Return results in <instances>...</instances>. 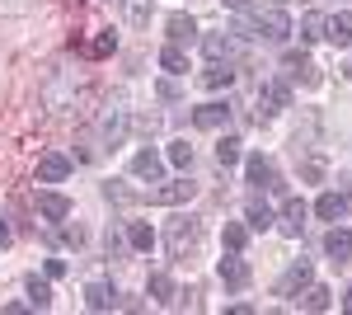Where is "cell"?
I'll return each instance as SVG.
<instances>
[{
    "mask_svg": "<svg viewBox=\"0 0 352 315\" xmlns=\"http://www.w3.org/2000/svg\"><path fill=\"white\" fill-rule=\"evenodd\" d=\"M235 33H244V38H263V43H282V38L292 33V19L282 14V5H268V10H240Z\"/></svg>",
    "mask_w": 352,
    "mask_h": 315,
    "instance_id": "1",
    "label": "cell"
},
{
    "mask_svg": "<svg viewBox=\"0 0 352 315\" xmlns=\"http://www.w3.org/2000/svg\"><path fill=\"white\" fill-rule=\"evenodd\" d=\"M287 104H292V85H287V80H268V85L258 90V118H277Z\"/></svg>",
    "mask_w": 352,
    "mask_h": 315,
    "instance_id": "2",
    "label": "cell"
},
{
    "mask_svg": "<svg viewBox=\"0 0 352 315\" xmlns=\"http://www.w3.org/2000/svg\"><path fill=\"white\" fill-rule=\"evenodd\" d=\"M310 283H315V268H310L305 259H296L282 278H277V296H296V292H305Z\"/></svg>",
    "mask_w": 352,
    "mask_h": 315,
    "instance_id": "3",
    "label": "cell"
},
{
    "mask_svg": "<svg viewBox=\"0 0 352 315\" xmlns=\"http://www.w3.org/2000/svg\"><path fill=\"white\" fill-rule=\"evenodd\" d=\"M197 236H202V226H197L192 216H174V221H169V250H174V254L192 250V245H197Z\"/></svg>",
    "mask_w": 352,
    "mask_h": 315,
    "instance_id": "4",
    "label": "cell"
},
{
    "mask_svg": "<svg viewBox=\"0 0 352 315\" xmlns=\"http://www.w3.org/2000/svg\"><path fill=\"white\" fill-rule=\"evenodd\" d=\"M192 193H197V184H188V179H169V184L151 188V203H160V207H179V203H188Z\"/></svg>",
    "mask_w": 352,
    "mask_h": 315,
    "instance_id": "5",
    "label": "cell"
},
{
    "mask_svg": "<svg viewBox=\"0 0 352 315\" xmlns=\"http://www.w3.org/2000/svg\"><path fill=\"white\" fill-rule=\"evenodd\" d=\"M244 179H249L254 188H282L277 184V165H272L268 156H249L244 160Z\"/></svg>",
    "mask_w": 352,
    "mask_h": 315,
    "instance_id": "6",
    "label": "cell"
},
{
    "mask_svg": "<svg viewBox=\"0 0 352 315\" xmlns=\"http://www.w3.org/2000/svg\"><path fill=\"white\" fill-rule=\"evenodd\" d=\"M282 71H287V80H300V85H320V66H315L310 57H300V52H287V57H282Z\"/></svg>",
    "mask_w": 352,
    "mask_h": 315,
    "instance_id": "7",
    "label": "cell"
},
{
    "mask_svg": "<svg viewBox=\"0 0 352 315\" xmlns=\"http://www.w3.org/2000/svg\"><path fill=\"white\" fill-rule=\"evenodd\" d=\"M71 174V160L61 156V151H47V156H38V184H61Z\"/></svg>",
    "mask_w": 352,
    "mask_h": 315,
    "instance_id": "8",
    "label": "cell"
},
{
    "mask_svg": "<svg viewBox=\"0 0 352 315\" xmlns=\"http://www.w3.org/2000/svg\"><path fill=\"white\" fill-rule=\"evenodd\" d=\"M324 254H329L333 263H338V268H343V263L352 259V236L343 231V226H333V231L324 236Z\"/></svg>",
    "mask_w": 352,
    "mask_h": 315,
    "instance_id": "9",
    "label": "cell"
},
{
    "mask_svg": "<svg viewBox=\"0 0 352 315\" xmlns=\"http://www.w3.org/2000/svg\"><path fill=\"white\" fill-rule=\"evenodd\" d=\"M132 174H136V179H151V184H160L164 160L155 156V151H136V156H132Z\"/></svg>",
    "mask_w": 352,
    "mask_h": 315,
    "instance_id": "10",
    "label": "cell"
},
{
    "mask_svg": "<svg viewBox=\"0 0 352 315\" xmlns=\"http://www.w3.org/2000/svg\"><path fill=\"white\" fill-rule=\"evenodd\" d=\"M217 273H221V283H226V287H235V292H240L244 283H249V263H244L240 254H235V250H230V259H221Z\"/></svg>",
    "mask_w": 352,
    "mask_h": 315,
    "instance_id": "11",
    "label": "cell"
},
{
    "mask_svg": "<svg viewBox=\"0 0 352 315\" xmlns=\"http://www.w3.org/2000/svg\"><path fill=\"white\" fill-rule=\"evenodd\" d=\"M226 118H230V108H226V104H202V108H192V123H197L202 132L226 128Z\"/></svg>",
    "mask_w": 352,
    "mask_h": 315,
    "instance_id": "12",
    "label": "cell"
},
{
    "mask_svg": "<svg viewBox=\"0 0 352 315\" xmlns=\"http://www.w3.org/2000/svg\"><path fill=\"white\" fill-rule=\"evenodd\" d=\"M324 38L333 48H352V14H333L324 19Z\"/></svg>",
    "mask_w": 352,
    "mask_h": 315,
    "instance_id": "13",
    "label": "cell"
},
{
    "mask_svg": "<svg viewBox=\"0 0 352 315\" xmlns=\"http://www.w3.org/2000/svg\"><path fill=\"white\" fill-rule=\"evenodd\" d=\"M38 212H43L47 221H66V216H71V198H61V193H38Z\"/></svg>",
    "mask_w": 352,
    "mask_h": 315,
    "instance_id": "14",
    "label": "cell"
},
{
    "mask_svg": "<svg viewBox=\"0 0 352 315\" xmlns=\"http://www.w3.org/2000/svg\"><path fill=\"white\" fill-rule=\"evenodd\" d=\"M164 28H169L174 43H192V38H197V19H192V14H169Z\"/></svg>",
    "mask_w": 352,
    "mask_h": 315,
    "instance_id": "15",
    "label": "cell"
},
{
    "mask_svg": "<svg viewBox=\"0 0 352 315\" xmlns=\"http://www.w3.org/2000/svg\"><path fill=\"white\" fill-rule=\"evenodd\" d=\"M329 306H333V292L329 287H320V283H310V287H305V296H300V311H329Z\"/></svg>",
    "mask_w": 352,
    "mask_h": 315,
    "instance_id": "16",
    "label": "cell"
},
{
    "mask_svg": "<svg viewBox=\"0 0 352 315\" xmlns=\"http://www.w3.org/2000/svg\"><path fill=\"white\" fill-rule=\"evenodd\" d=\"M300 226H305V203H300V198H287V207H282V231H287V236H300Z\"/></svg>",
    "mask_w": 352,
    "mask_h": 315,
    "instance_id": "17",
    "label": "cell"
},
{
    "mask_svg": "<svg viewBox=\"0 0 352 315\" xmlns=\"http://www.w3.org/2000/svg\"><path fill=\"white\" fill-rule=\"evenodd\" d=\"M151 301H160V306H174V278L169 273H151Z\"/></svg>",
    "mask_w": 352,
    "mask_h": 315,
    "instance_id": "18",
    "label": "cell"
},
{
    "mask_svg": "<svg viewBox=\"0 0 352 315\" xmlns=\"http://www.w3.org/2000/svg\"><path fill=\"white\" fill-rule=\"evenodd\" d=\"M85 306H89V311H113L109 283H89V287H85Z\"/></svg>",
    "mask_w": 352,
    "mask_h": 315,
    "instance_id": "19",
    "label": "cell"
},
{
    "mask_svg": "<svg viewBox=\"0 0 352 315\" xmlns=\"http://www.w3.org/2000/svg\"><path fill=\"white\" fill-rule=\"evenodd\" d=\"M202 52L212 57V61H230V57H235V43L221 38V33H212V38H202Z\"/></svg>",
    "mask_w": 352,
    "mask_h": 315,
    "instance_id": "20",
    "label": "cell"
},
{
    "mask_svg": "<svg viewBox=\"0 0 352 315\" xmlns=\"http://www.w3.org/2000/svg\"><path fill=\"white\" fill-rule=\"evenodd\" d=\"M315 212H320L324 221H338V216L348 212V198H343V193H324V198L315 203Z\"/></svg>",
    "mask_w": 352,
    "mask_h": 315,
    "instance_id": "21",
    "label": "cell"
},
{
    "mask_svg": "<svg viewBox=\"0 0 352 315\" xmlns=\"http://www.w3.org/2000/svg\"><path fill=\"white\" fill-rule=\"evenodd\" d=\"M160 66H164V71H174V76H184V71H188V52H184L179 43H169V48L160 52Z\"/></svg>",
    "mask_w": 352,
    "mask_h": 315,
    "instance_id": "22",
    "label": "cell"
},
{
    "mask_svg": "<svg viewBox=\"0 0 352 315\" xmlns=\"http://www.w3.org/2000/svg\"><path fill=\"white\" fill-rule=\"evenodd\" d=\"M127 245H132V250H155V231H151L146 221H132V226H127Z\"/></svg>",
    "mask_w": 352,
    "mask_h": 315,
    "instance_id": "23",
    "label": "cell"
},
{
    "mask_svg": "<svg viewBox=\"0 0 352 315\" xmlns=\"http://www.w3.org/2000/svg\"><path fill=\"white\" fill-rule=\"evenodd\" d=\"M235 80V71H230V61H212L207 71H202V85H212V90H221V85H230Z\"/></svg>",
    "mask_w": 352,
    "mask_h": 315,
    "instance_id": "24",
    "label": "cell"
},
{
    "mask_svg": "<svg viewBox=\"0 0 352 315\" xmlns=\"http://www.w3.org/2000/svg\"><path fill=\"white\" fill-rule=\"evenodd\" d=\"M244 216H249V226H254V231H268V226H272V207H268V203H258V198L244 207Z\"/></svg>",
    "mask_w": 352,
    "mask_h": 315,
    "instance_id": "25",
    "label": "cell"
},
{
    "mask_svg": "<svg viewBox=\"0 0 352 315\" xmlns=\"http://www.w3.org/2000/svg\"><path fill=\"white\" fill-rule=\"evenodd\" d=\"M300 38H305V43H315V38H324V14H315V10H305V14H300Z\"/></svg>",
    "mask_w": 352,
    "mask_h": 315,
    "instance_id": "26",
    "label": "cell"
},
{
    "mask_svg": "<svg viewBox=\"0 0 352 315\" xmlns=\"http://www.w3.org/2000/svg\"><path fill=\"white\" fill-rule=\"evenodd\" d=\"M28 306H38V311L52 306V287H47L43 278H28Z\"/></svg>",
    "mask_w": 352,
    "mask_h": 315,
    "instance_id": "27",
    "label": "cell"
},
{
    "mask_svg": "<svg viewBox=\"0 0 352 315\" xmlns=\"http://www.w3.org/2000/svg\"><path fill=\"white\" fill-rule=\"evenodd\" d=\"M235 160H240V141H235V136H221V141H217V165H221V170H230Z\"/></svg>",
    "mask_w": 352,
    "mask_h": 315,
    "instance_id": "28",
    "label": "cell"
},
{
    "mask_svg": "<svg viewBox=\"0 0 352 315\" xmlns=\"http://www.w3.org/2000/svg\"><path fill=\"white\" fill-rule=\"evenodd\" d=\"M151 5H155V0H122V14H127L132 24H146V19H151Z\"/></svg>",
    "mask_w": 352,
    "mask_h": 315,
    "instance_id": "29",
    "label": "cell"
},
{
    "mask_svg": "<svg viewBox=\"0 0 352 315\" xmlns=\"http://www.w3.org/2000/svg\"><path fill=\"white\" fill-rule=\"evenodd\" d=\"M244 240H249V231H244L240 221H226V250H235V254H240Z\"/></svg>",
    "mask_w": 352,
    "mask_h": 315,
    "instance_id": "30",
    "label": "cell"
},
{
    "mask_svg": "<svg viewBox=\"0 0 352 315\" xmlns=\"http://www.w3.org/2000/svg\"><path fill=\"white\" fill-rule=\"evenodd\" d=\"M169 165H179V170H188V165H192V146H188V141H174V146H169Z\"/></svg>",
    "mask_w": 352,
    "mask_h": 315,
    "instance_id": "31",
    "label": "cell"
},
{
    "mask_svg": "<svg viewBox=\"0 0 352 315\" xmlns=\"http://www.w3.org/2000/svg\"><path fill=\"white\" fill-rule=\"evenodd\" d=\"M113 48H118V38H113V28H109V33H99V38H94V57H109Z\"/></svg>",
    "mask_w": 352,
    "mask_h": 315,
    "instance_id": "32",
    "label": "cell"
},
{
    "mask_svg": "<svg viewBox=\"0 0 352 315\" xmlns=\"http://www.w3.org/2000/svg\"><path fill=\"white\" fill-rule=\"evenodd\" d=\"M61 240H66V245H85V231L80 226H61Z\"/></svg>",
    "mask_w": 352,
    "mask_h": 315,
    "instance_id": "33",
    "label": "cell"
},
{
    "mask_svg": "<svg viewBox=\"0 0 352 315\" xmlns=\"http://www.w3.org/2000/svg\"><path fill=\"white\" fill-rule=\"evenodd\" d=\"M155 94H160V99H179V85H174V80H160Z\"/></svg>",
    "mask_w": 352,
    "mask_h": 315,
    "instance_id": "34",
    "label": "cell"
},
{
    "mask_svg": "<svg viewBox=\"0 0 352 315\" xmlns=\"http://www.w3.org/2000/svg\"><path fill=\"white\" fill-rule=\"evenodd\" d=\"M66 273V259H47V278H61Z\"/></svg>",
    "mask_w": 352,
    "mask_h": 315,
    "instance_id": "35",
    "label": "cell"
},
{
    "mask_svg": "<svg viewBox=\"0 0 352 315\" xmlns=\"http://www.w3.org/2000/svg\"><path fill=\"white\" fill-rule=\"evenodd\" d=\"M226 5H230L235 14H240V10H249V0H226Z\"/></svg>",
    "mask_w": 352,
    "mask_h": 315,
    "instance_id": "36",
    "label": "cell"
},
{
    "mask_svg": "<svg viewBox=\"0 0 352 315\" xmlns=\"http://www.w3.org/2000/svg\"><path fill=\"white\" fill-rule=\"evenodd\" d=\"M5 240H10V226H5V221H0V245H5Z\"/></svg>",
    "mask_w": 352,
    "mask_h": 315,
    "instance_id": "37",
    "label": "cell"
},
{
    "mask_svg": "<svg viewBox=\"0 0 352 315\" xmlns=\"http://www.w3.org/2000/svg\"><path fill=\"white\" fill-rule=\"evenodd\" d=\"M343 311H352V292H348V296H343Z\"/></svg>",
    "mask_w": 352,
    "mask_h": 315,
    "instance_id": "38",
    "label": "cell"
},
{
    "mask_svg": "<svg viewBox=\"0 0 352 315\" xmlns=\"http://www.w3.org/2000/svg\"><path fill=\"white\" fill-rule=\"evenodd\" d=\"M272 5H287V0H272Z\"/></svg>",
    "mask_w": 352,
    "mask_h": 315,
    "instance_id": "39",
    "label": "cell"
}]
</instances>
